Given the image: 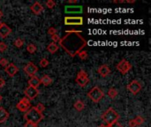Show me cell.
I'll list each match as a JSON object with an SVG mask.
<instances>
[{"mask_svg": "<svg viewBox=\"0 0 151 127\" xmlns=\"http://www.w3.org/2000/svg\"><path fill=\"white\" fill-rule=\"evenodd\" d=\"M82 31H66V34L63 38H60L59 44L67 54L74 57L76 55L87 46V41L82 35Z\"/></svg>", "mask_w": 151, "mask_h": 127, "instance_id": "cell-1", "label": "cell"}, {"mask_svg": "<svg viewBox=\"0 0 151 127\" xmlns=\"http://www.w3.org/2000/svg\"><path fill=\"white\" fill-rule=\"evenodd\" d=\"M24 119L27 122L33 123L35 124H38L43 119V113H40L35 107H31L24 114Z\"/></svg>", "mask_w": 151, "mask_h": 127, "instance_id": "cell-2", "label": "cell"}, {"mask_svg": "<svg viewBox=\"0 0 151 127\" xmlns=\"http://www.w3.org/2000/svg\"><path fill=\"white\" fill-rule=\"evenodd\" d=\"M118 118H119L118 113L115 110H113L112 108H109L102 115V119L107 124L108 126H110L114 123L118 122Z\"/></svg>", "mask_w": 151, "mask_h": 127, "instance_id": "cell-3", "label": "cell"}, {"mask_svg": "<svg viewBox=\"0 0 151 127\" xmlns=\"http://www.w3.org/2000/svg\"><path fill=\"white\" fill-rule=\"evenodd\" d=\"M88 98L94 102H99L104 96V93L98 87H94L88 93Z\"/></svg>", "mask_w": 151, "mask_h": 127, "instance_id": "cell-4", "label": "cell"}, {"mask_svg": "<svg viewBox=\"0 0 151 127\" xmlns=\"http://www.w3.org/2000/svg\"><path fill=\"white\" fill-rule=\"evenodd\" d=\"M75 81H76V83L79 85L80 87H82V88L86 87L88 85V83L89 82L88 73L84 70H80L78 72V74H77V77L75 79Z\"/></svg>", "mask_w": 151, "mask_h": 127, "instance_id": "cell-5", "label": "cell"}, {"mask_svg": "<svg viewBox=\"0 0 151 127\" xmlns=\"http://www.w3.org/2000/svg\"><path fill=\"white\" fill-rule=\"evenodd\" d=\"M131 69H132V65L126 59H122L117 65V70L122 74H126L130 72Z\"/></svg>", "mask_w": 151, "mask_h": 127, "instance_id": "cell-6", "label": "cell"}, {"mask_svg": "<svg viewBox=\"0 0 151 127\" xmlns=\"http://www.w3.org/2000/svg\"><path fill=\"white\" fill-rule=\"evenodd\" d=\"M65 25L67 26H82L83 25V18L82 17H65Z\"/></svg>", "mask_w": 151, "mask_h": 127, "instance_id": "cell-7", "label": "cell"}, {"mask_svg": "<svg viewBox=\"0 0 151 127\" xmlns=\"http://www.w3.org/2000/svg\"><path fill=\"white\" fill-rule=\"evenodd\" d=\"M16 108L21 112H26L30 108H31V102L27 98V97H23L21 101H19L17 104H16Z\"/></svg>", "mask_w": 151, "mask_h": 127, "instance_id": "cell-8", "label": "cell"}, {"mask_svg": "<svg viewBox=\"0 0 151 127\" xmlns=\"http://www.w3.org/2000/svg\"><path fill=\"white\" fill-rule=\"evenodd\" d=\"M127 90L130 92V93H132L133 94H137L140 90H142V85H140V83L134 80L133 81H131L128 85H127V87H126Z\"/></svg>", "mask_w": 151, "mask_h": 127, "instance_id": "cell-9", "label": "cell"}, {"mask_svg": "<svg viewBox=\"0 0 151 127\" xmlns=\"http://www.w3.org/2000/svg\"><path fill=\"white\" fill-rule=\"evenodd\" d=\"M24 94L26 95V97L30 101V100L35 99L37 96V95L39 94V91L36 88H31V87H27L25 89Z\"/></svg>", "mask_w": 151, "mask_h": 127, "instance_id": "cell-10", "label": "cell"}, {"mask_svg": "<svg viewBox=\"0 0 151 127\" xmlns=\"http://www.w3.org/2000/svg\"><path fill=\"white\" fill-rule=\"evenodd\" d=\"M65 13H82L83 7L80 5H66L65 7Z\"/></svg>", "mask_w": 151, "mask_h": 127, "instance_id": "cell-11", "label": "cell"}, {"mask_svg": "<svg viewBox=\"0 0 151 127\" xmlns=\"http://www.w3.org/2000/svg\"><path fill=\"white\" fill-rule=\"evenodd\" d=\"M37 71H38L37 66H35L33 63H28L27 65L24 67V72L30 77L35 76V74L37 72Z\"/></svg>", "mask_w": 151, "mask_h": 127, "instance_id": "cell-12", "label": "cell"}, {"mask_svg": "<svg viewBox=\"0 0 151 127\" xmlns=\"http://www.w3.org/2000/svg\"><path fill=\"white\" fill-rule=\"evenodd\" d=\"M5 72L8 74L10 77H13V76L16 75V73L19 72V68L14 65V64L11 63L5 68Z\"/></svg>", "mask_w": 151, "mask_h": 127, "instance_id": "cell-13", "label": "cell"}, {"mask_svg": "<svg viewBox=\"0 0 151 127\" xmlns=\"http://www.w3.org/2000/svg\"><path fill=\"white\" fill-rule=\"evenodd\" d=\"M12 33V29L10 28L5 23H2L0 26V37L1 38H6L10 34Z\"/></svg>", "mask_w": 151, "mask_h": 127, "instance_id": "cell-14", "label": "cell"}, {"mask_svg": "<svg viewBox=\"0 0 151 127\" xmlns=\"http://www.w3.org/2000/svg\"><path fill=\"white\" fill-rule=\"evenodd\" d=\"M97 72H98L102 77H106V76H108L109 74H110V67H109L108 66H106V65H103V66H101L98 67V69H97Z\"/></svg>", "mask_w": 151, "mask_h": 127, "instance_id": "cell-15", "label": "cell"}, {"mask_svg": "<svg viewBox=\"0 0 151 127\" xmlns=\"http://www.w3.org/2000/svg\"><path fill=\"white\" fill-rule=\"evenodd\" d=\"M30 9H31L32 12L35 14V15H39L40 13H41L43 11V5L40 4L39 2H35L34 5L30 7Z\"/></svg>", "mask_w": 151, "mask_h": 127, "instance_id": "cell-16", "label": "cell"}, {"mask_svg": "<svg viewBox=\"0 0 151 127\" xmlns=\"http://www.w3.org/2000/svg\"><path fill=\"white\" fill-rule=\"evenodd\" d=\"M28 83V87H31L34 88H38V87L40 86V79H38L36 76H33V77H30V79L27 81Z\"/></svg>", "mask_w": 151, "mask_h": 127, "instance_id": "cell-17", "label": "cell"}, {"mask_svg": "<svg viewBox=\"0 0 151 127\" xmlns=\"http://www.w3.org/2000/svg\"><path fill=\"white\" fill-rule=\"evenodd\" d=\"M9 118V113L5 109L0 107V123H5Z\"/></svg>", "mask_w": 151, "mask_h": 127, "instance_id": "cell-18", "label": "cell"}, {"mask_svg": "<svg viewBox=\"0 0 151 127\" xmlns=\"http://www.w3.org/2000/svg\"><path fill=\"white\" fill-rule=\"evenodd\" d=\"M52 82H53L52 79L50 78L49 75H43L41 78V80H40V83H42L43 85H44V86H46V87L49 86Z\"/></svg>", "mask_w": 151, "mask_h": 127, "instance_id": "cell-19", "label": "cell"}, {"mask_svg": "<svg viewBox=\"0 0 151 127\" xmlns=\"http://www.w3.org/2000/svg\"><path fill=\"white\" fill-rule=\"evenodd\" d=\"M47 50L50 53V54H55V53L58 50V46L54 43V42H51L49 43L47 47Z\"/></svg>", "mask_w": 151, "mask_h": 127, "instance_id": "cell-20", "label": "cell"}, {"mask_svg": "<svg viewBox=\"0 0 151 127\" xmlns=\"http://www.w3.org/2000/svg\"><path fill=\"white\" fill-rule=\"evenodd\" d=\"M73 107H74V109H75L77 111H82V110L85 109V103H84L82 101L79 100V101H77V102L74 103Z\"/></svg>", "mask_w": 151, "mask_h": 127, "instance_id": "cell-21", "label": "cell"}, {"mask_svg": "<svg viewBox=\"0 0 151 127\" xmlns=\"http://www.w3.org/2000/svg\"><path fill=\"white\" fill-rule=\"evenodd\" d=\"M107 94H108L109 97H110L112 99H114V98L117 97V95H118V90L115 89V88H112L109 89Z\"/></svg>", "mask_w": 151, "mask_h": 127, "instance_id": "cell-22", "label": "cell"}, {"mask_svg": "<svg viewBox=\"0 0 151 127\" xmlns=\"http://www.w3.org/2000/svg\"><path fill=\"white\" fill-rule=\"evenodd\" d=\"M27 51L28 52V53H30V54H34V53L36 51V46L35 45V44H33V43H30V44H28L27 46Z\"/></svg>", "mask_w": 151, "mask_h": 127, "instance_id": "cell-23", "label": "cell"}, {"mask_svg": "<svg viewBox=\"0 0 151 127\" xmlns=\"http://www.w3.org/2000/svg\"><path fill=\"white\" fill-rule=\"evenodd\" d=\"M23 44H24V41L22 39H21V38L16 39L14 41V42H13V45L15 47H17V48H21L23 46Z\"/></svg>", "mask_w": 151, "mask_h": 127, "instance_id": "cell-24", "label": "cell"}, {"mask_svg": "<svg viewBox=\"0 0 151 127\" xmlns=\"http://www.w3.org/2000/svg\"><path fill=\"white\" fill-rule=\"evenodd\" d=\"M134 120H135L137 125H142V124L145 122V118H142V116H137L136 118H134Z\"/></svg>", "mask_w": 151, "mask_h": 127, "instance_id": "cell-25", "label": "cell"}, {"mask_svg": "<svg viewBox=\"0 0 151 127\" xmlns=\"http://www.w3.org/2000/svg\"><path fill=\"white\" fill-rule=\"evenodd\" d=\"M79 57H80V58L82 59V60H85V59H87L88 58V52L86 51V50H82L80 53H79Z\"/></svg>", "mask_w": 151, "mask_h": 127, "instance_id": "cell-26", "label": "cell"}, {"mask_svg": "<svg viewBox=\"0 0 151 127\" xmlns=\"http://www.w3.org/2000/svg\"><path fill=\"white\" fill-rule=\"evenodd\" d=\"M35 109H36L40 113H43V112L45 110V106H44L43 103H41V102L38 103L36 106H35Z\"/></svg>", "mask_w": 151, "mask_h": 127, "instance_id": "cell-27", "label": "cell"}, {"mask_svg": "<svg viewBox=\"0 0 151 127\" xmlns=\"http://www.w3.org/2000/svg\"><path fill=\"white\" fill-rule=\"evenodd\" d=\"M40 66L43 67V68H45L49 66V60L46 59V58H43L41 59V61H40Z\"/></svg>", "mask_w": 151, "mask_h": 127, "instance_id": "cell-28", "label": "cell"}, {"mask_svg": "<svg viewBox=\"0 0 151 127\" xmlns=\"http://www.w3.org/2000/svg\"><path fill=\"white\" fill-rule=\"evenodd\" d=\"M46 6L49 9L54 8L56 6V3L53 1V0H48V1L46 2Z\"/></svg>", "mask_w": 151, "mask_h": 127, "instance_id": "cell-29", "label": "cell"}, {"mask_svg": "<svg viewBox=\"0 0 151 127\" xmlns=\"http://www.w3.org/2000/svg\"><path fill=\"white\" fill-rule=\"evenodd\" d=\"M9 65V63H8V61H7V59L6 58H1V59H0V66H3V67H6L7 66Z\"/></svg>", "mask_w": 151, "mask_h": 127, "instance_id": "cell-30", "label": "cell"}, {"mask_svg": "<svg viewBox=\"0 0 151 127\" xmlns=\"http://www.w3.org/2000/svg\"><path fill=\"white\" fill-rule=\"evenodd\" d=\"M7 49V45L3 41H0V52H5Z\"/></svg>", "mask_w": 151, "mask_h": 127, "instance_id": "cell-31", "label": "cell"}, {"mask_svg": "<svg viewBox=\"0 0 151 127\" xmlns=\"http://www.w3.org/2000/svg\"><path fill=\"white\" fill-rule=\"evenodd\" d=\"M48 34L51 36L53 35H56L57 34V29L55 27H49V30H48Z\"/></svg>", "mask_w": 151, "mask_h": 127, "instance_id": "cell-32", "label": "cell"}, {"mask_svg": "<svg viewBox=\"0 0 151 127\" xmlns=\"http://www.w3.org/2000/svg\"><path fill=\"white\" fill-rule=\"evenodd\" d=\"M128 126L129 127H137L138 125H137V124H136V122H135L134 119H131L128 122Z\"/></svg>", "mask_w": 151, "mask_h": 127, "instance_id": "cell-33", "label": "cell"}, {"mask_svg": "<svg viewBox=\"0 0 151 127\" xmlns=\"http://www.w3.org/2000/svg\"><path fill=\"white\" fill-rule=\"evenodd\" d=\"M51 39H52V41H53L54 43H56V42H58V41H60V38H59V36H58L57 34L51 35Z\"/></svg>", "mask_w": 151, "mask_h": 127, "instance_id": "cell-34", "label": "cell"}, {"mask_svg": "<svg viewBox=\"0 0 151 127\" xmlns=\"http://www.w3.org/2000/svg\"><path fill=\"white\" fill-rule=\"evenodd\" d=\"M24 127H37V124H35L33 123H30V122H27L24 125Z\"/></svg>", "mask_w": 151, "mask_h": 127, "instance_id": "cell-35", "label": "cell"}, {"mask_svg": "<svg viewBox=\"0 0 151 127\" xmlns=\"http://www.w3.org/2000/svg\"><path fill=\"white\" fill-rule=\"evenodd\" d=\"M5 85V80L3 78H0V88H4Z\"/></svg>", "mask_w": 151, "mask_h": 127, "instance_id": "cell-36", "label": "cell"}, {"mask_svg": "<svg viewBox=\"0 0 151 127\" xmlns=\"http://www.w3.org/2000/svg\"><path fill=\"white\" fill-rule=\"evenodd\" d=\"M110 127H123V125L121 124H119L118 122H116V123H114L113 124H112Z\"/></svg>", "mask_w": 151, "mask_h": 127, "instance_id": "cell-37", "label": "cell"}, {"mask_svg": "<svg viewBox=\"0 0 151 127\" xmlns=\"http://www.w3.org/2000/svg\"><path fill=\"white\" fill-rule=\"evenodd\" d=\"M70 4H76L77 3V0H69L68 1Z\"/></svg>", "mask_w": 151, "mask_h": 127, "instance_id": "cell-38", "label": "cell"}, {"mask_svg": "<svg viewBox=\"0 0 151 127\" xmlns=\"http://www.w3.org/2000/svg\"><path fill=\"white\" fill-rule=\"evenodd\" d=\"M3 15H4V14H3V13L1 12V11H0V19H1V18L3 17Z\"/></svg>", "mask_w": 151, "mask_h": 127, "instance_id": "cell-39", "label": "cell"}, {"mask_svg": "<svg viewBox=\"0 0 151 127\" xmlns=\"http://www.w3.org/2000/svg\"><path fill=\"white\" fill-rule=\"evenodd\" d=\"M99 127H106V125L105 124H101V125H99Z\"/></svg>", "mask_w": 151, "mask_h": 127, "instance_id": "cell-40", "label": "cell"}, {"mask_svg": "<svg viewBox=\"0 0 151 127\" xmlns=\"http://www.w3.org/2000/svg\"><path fill=\"white\" fill-rule=\"evenodd\" d=\"M2 99H3V97H2V95H1V94H0V102H1V101H2Z\"/></svg>", "mask_w": 151, "mask_h": 127, "instance_id": "cell-41", "label": "cell"}, {"mask_svg": "<svg viewBox=\"0 0 151 127\" xmlns=\"http://www.w3.org/2000/svg\"><path fill=\"white\" fill-rule=\"evenodd\" d=\"M1 24H2V22H1V21H0V26H1Z\"/></svg>", "mask_w": 151, "mask_h": 127, "instance_id": "cell-42", "label": "cell"}, {"mask_svg": "<svg viewBox=\"0 0 151 127\" xmlns=\"http://www.w3.org/2000/svg\"><path fill=\"white\" fill-rule=\"evenodd\" d=\"M106 127H110V126H108V125H106Z\"/></svg>", "mask_w": 151, "mask_h": 127, "instance_id": "cell-43", "label": "cell"}, {"mask_svg": "<svg viewBox=\"0 0 151 127\" xmlns=\"http://www.w3.org/2000/svg\"><path fill=\"white\" fill-rule=\"evenodd\" d=\"M37 127H38V126H37Z\"/></svg>", "mask_w": 151, "mask_h": 127, "instance_id": "cell-44", "label": "cell"}]
</instances>
